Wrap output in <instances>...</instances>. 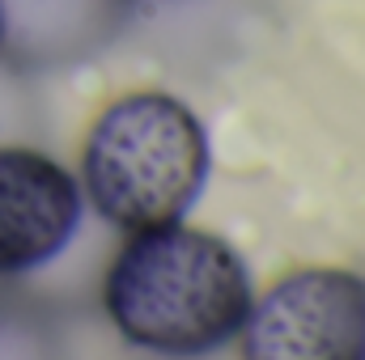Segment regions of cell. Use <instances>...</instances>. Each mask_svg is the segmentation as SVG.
Here are the masks:
<instances>
[{
	"instance_id": "cell-4",
	"label": "cell",
	"mask_w": 365,
	"mask_h": 360,
	"mask_svg": "<svg viewBox=\"0 0 365 360\" xmlns=\"http://www.w3.org/2000/svg\"><path fill=\"white\" fill-rule=\"evenodd\" d=\"M81 182L38 149H0V275L51 263L81 225Z\"/></svg>"
},
{
	"instance_id": "cell-5",
	"label": "cell",
	"mask_w": 365,
	"mask_h": 360,
	"mask_svg": "<svg viewBox=\"0 0 365 360\" xmlns=\"http://www.w3.org/2000/svg\"><path fill=\"white\" fill-rule=\"evenodd\" d=\"M132 0H0V55L17 68H64L119 38Z\"/></svg>"
},
{
	"instance_id": "cell-3",
	"label": "cell",
	"mask_w": 365,
	"mask_h": 360,
	"mask_svg": "<svg viewBox=\"0 0 365 360\" xmlns=\"http://www.w3.org/2000/svg\"><path fill=\"white\" fill-rule=\"evenodd\" d=\"M238 360H365V275L302 268L251 297Z\"/></svg>"
},
{
	"instance_id": "cell-1",
	"label": "cell",
	"mask_w": 365,
	"mask_h": 360,
	"mask_svg": "<svg viewBox=\"0 0 365 360\" xmlns=\"http://www.w3.org/2000/svg\"><path fill=\"white\" fill-rule=\"evenodd\" d=\"M251 271L242 255L191 225L128 233L115 250L102 301L115 331L158 356H204L230 344L251 309Z\"/></svg>"
},
{
	"instance_id": "cell-2",
	"label": "cell",
	"mask_w": 365,
	"mask_h": 360,
	"mask_svg": "<svg viewBox=\"0 0 365 360\" xmlns=\"http://www.w3.org/2000/svg\"><path fill=\"white\" fill-rule=\"evenodd\" d=\"M212 166L200 115L166 90H132L93 119L81 195L123 233L187 221Z\"/></svg>"
}]
</instances>
